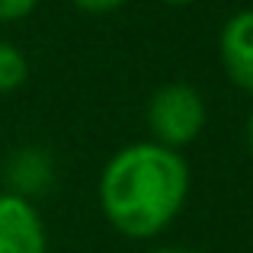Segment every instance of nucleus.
<instances>
[{
    "instance_id": "obj_1",
    "label": "nucleus",
    "mask_w": 253,
    "mask_h": 253,
    "mask_svg": "<svg viewBox=\"0 0 253 253\" xmlns=\"http://www.w3.org/2000/svg\"><path fill=\"white\" fill-rule=\"evenodd\" d=\"M99 209L112 231L128 241H151L179 218L189 196V164L157 141L119 148L99 173Z\"/></svg>"
},
{
    "instance_id": "obj_2",
    "label": "nucleus",
    "mask_w": 253,
    "mask_h": 253,
    "mask_svg": "<svg viewBox=\"0 0 253 253\" xmlns=\"http://www.w3.org/2000/svg\"><path fill=\"white\" fill-rule=\"evenodd\" d=\"M205 96L186 81H170L161 84L148 99L144 122L151 128V141L164 144L170 151H179L192 144L205 128Z\"/></svg>"
},
{
    "instance_id": "obj_3",
    "label": "nucleus",
    "mask_w": 253,
    "mask_h": 253,
    "mask_svg": "<svg viewBox=\"0 0 253 253\" xmlns=\"http://www.w3.org/2000/svg\"><path fill=\"white\" fill-rule=\"evenodd\" d=\"M0 253H48V231L32 199L0 192Z\"/></svg>"
},
{
    "instance_id": "obj_4",
    "label": "nucleus",
    "mask_w": 253,
    "mask_h": 253,
    "mask_svg": "<svg viewBox=\"0 0 253 253\" xmlns=\"http://www.w3.org/2000/svg\"><path fill=\"white\" fill-rule=\"evenodd\" d=\"M218 58L237 90L253 96V10H237L218 32Z\"/></svg>"
},
{
    "instance_id": "obj_5",
    "label": "nucleus",
    "mask_w": 253,
    "mask_h": 253,
    "mask_svg": "<svg viewBox=\"0 0 253 253\" xmlns=\"http://www.w3.org/2000/svg\"><path fill=\"white\" fill-rule=\"evenodd\" d=\"M10 179H13V192L29 199L36 189H42V183L51 179V167H48V157L36 148H26L13 157L10 164Z\"/></svg>"
},
{
    "instance_id": "obj_6",
    "label": "nucleus",
    "mask_w": 253,
    "mask_h": 253,
    "mask_svg": "<svg viewBox=\"0 0 253 253\" xmlns=\"http://www.w3.org/2000/svg\"><path fill=\"white\" fill-rule=\"evenodd\" d=\"M26 81H29V61H26L23 48L0 39V96L16 93Z\"/></svg>"
},
{
    "instance_id": "obj_7",
    "label": "nucleus",
    "mask_w": 253,
    "mask_h": 253,
    "mask_svg": "<svg viewBox=\"0 0 253 253\" xmlns=\"http://www.w3.org/2000/svg\"><path fill=\"white\" fill-rule=\"evenodd\" d=\"M42 0H0V23H19L32 16Z\"/></svg>"
},
{
    "instance_id": "obj_8",
    "label": "nucleus",
    "mask_w": 253,
    "mask_h": 253,
    "mask_svg": "<svg viewBox=\"0 0 253 253\" xmlns=\"http://www.w3.org/2000/svg\"><path fill=\"white\" fill-rule=\"evenodd\" d=\"M71 3L84 13H112V10H119V6H125L128 0H71Z\"/></svg>"
},
{
    "instance_id": "obj_9",
    "label": "nucleus",
    "mask_w": 253,
    "mask_h": 253,
    "mask_svg": "<svg viewBox=\"0 0 253 253\" xmlns=\"http://www.w3.org/2000/svg\"><path fill=\"white\" fill-rule=\"evenodd\" d=\"M151 253H199V250H192V247H154Z\"/></svg>"
},
{
    "instance_id": "obj_10",
    "label": "nucleus",
    "mask_w": 253,
    "mask_h": 253,
    "mask_svg": "<svg viewBox=\"0 0 253 253\" xmlns=\"http://www.w3.org/2000/svg\"><path fill=\"white\" fill-rule=\"evenodd\" d=\"M244 131H247V151L253 154V109H250V116H247V128H244Z\"/></svg>"
},
{
    "instance_id": "obj_11",
    "label": "nucleus",
    "mask_w": 253,
    "mask_h": 253,
    "mask_svg": "<svg viewBox=\"0 0 253 253\" xmlns=\"http://www.w3.org/2000/svg\"><path fill=\"white\" fill-rule=\"evenodd\" d=\"M161 3H167V6H189V3H196V0H161Z\"/></svg>"
}]
</instances>
